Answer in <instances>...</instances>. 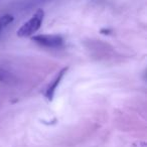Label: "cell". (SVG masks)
<instances>
[{"mask_svg": "<svg viewBox=\"0 0 147 147\" xmlns=\"http://www.w3.org/2000/svg\"><path fill=\"white\" fill-rule=\"evenodd\" d=\"M45 17V11L42 9H37L31 18L27 22L23 23V25L17 30V35L20 37H26L34 34L41 26V23Z\"/></svg>", "mask_w": 147, "mask_h": 147, "instance_id": "6da1fadb", "label": "cell"}, {"mask_svg": "<svg viewBox=\"0 0 147 147\" xmlns=\"http://www.w3.org/2000/svg\"><path fill=\"white\" fill-rule=\"evenodd\" d=\"M31 39L37 45L49 49H59L65 42L63 38L59 34H39L33 36Z\"/></svg>", "mask_w": 147, "mask_h": 147, "instance_id": "7a4b0ae2", "label": "cell"}, {"mask_svg": "<svg viewBox=\"0 0 147 147\" xmlns=\"http://www.w3.org/2000/svg\"><path fill=\"white\" fill-rule=\"evenodd\" d=\"M67 67H63V69H61L59 74H57V76L53 79V82H51L49 86L47 87L45 95V97L49 99V100H53V95H55V90H57L59 84L61 83V79H63V76H65V74L67 73Z\"/></svg>", "mask_w": 147, "mask_h": 147, "instance_id": "3957f363", "label": "cell"}, {"mask_svg": "<svg viewBox=\"0 0 147 147\" xmlns=\"http://www.w3.org/2000/svg\"><path fill=\"white\" fill-rule=\"evenodd\" d=\"M51 0H19L17 4L15 5V8L17 10H29V9L33 8V7L37 6V5L41 4V3H45L49 2Z\"/></svg>", "mask_w": 147, "mask_h": 147, "instance_id": "277c9868", "label": "cell"}, {"mask_svg": "<svg viewBox=\"0 0 147 147\" xmlns=\"http://www.w3.org/2000/svg\"><path fill=\"white\" fill-rule=\"evenodd\" d=\"M0 83L6 85H15L17 83V78L10 71L0 67Z\"/></svg>", "mask_w": 147, "mask_h": 147, "instance_id": "5b68a950", "label": "cell"}, {"mask_svg": "<svg viewBox=\"0 0 147 147\" xmlns=\"http://www.w3.org/2000/svg\"><path fill=\"white\" fill-rule=\"evenodd\" d=\"M13 21V16L10 14H4L0 16V32L5 28L8 24Z\"/></svg>", "mask_w": 147, "mask_h": 147, "instance_id": "8992f818", "label": "cell"}]
</instances>
